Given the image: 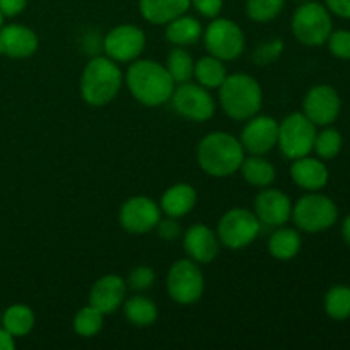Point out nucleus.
<instances>
[{
	"label": "nucleus",
	"mask_w": 350,
	"mask_h": 350,
	"mask_svg": "<svg viewBox=\"0 0 350 350\" xmlns=\"http://www.w3.org/2000/svg\"><path fill=\"white\" fill-rule=\"evenodd\" d=\"M123 82L126 84L133 99L147 108H157L161 105H166L176 88L167 68L150 58L133 60L126 70Z\"/></svg>",
	"instance_id": "nucleus-1"
},
{
	"label": "nucleus",
	"mask_w": 350,
	"mask_h": 350,
	"mask_svg": "<svg viewBox=\"0 0 350 350\" xmlns=\"http://www.w3.org/2000/svg\"><path fill=\"white\" fill-rule=\"evenodd\" d=\"M245 159V149L238 137L228 132H211L198 142L197 163L212 178H228L238 173Z\"/></svg>",
	"instance_id": "nucleus-2"
},
{
	"label": "nucleus",
	"mask_w": 350,
	"mask_h": 350,
	"mask_svg": "<svg viewBox=\"0 0 350 350\" xmlns=\"http://www.w3.org/2000/svg\"><path fill=\"white\" fill-rule=\"evenodd\" d=\"M125 75L115 60L106 55L91 58L85 64L79 82L81 98L92 108H103L118 96Z\"/></svg>",
	"instance_id": "nucleus-3"
},
{
	"label": "nucleus",
	"mask_w": 350,
	"mask_h": 350,
	"mask_svg": "<svg viewBox=\"0 0 350 350\" xmlns=\"http://www.w3.org/2000/svg\"><path fill=\"white\" fill-rule=\"evenodd\" d=\"M219 105L231 120L246 122L262 109V85L253 75L245 72L229 74L219 88Z\"/></svg>",
	"instance_id": "nucleus-4"
},
{
	"label": "nucleus",
	"mask_w": 350,
	"mask_h": 350,
	"mask_svg": "<svg viewBox=\"0 0 350 350\" xmlns=\"http://www.w3.org/2000/svg\"><path fill=\"white\" fill-rule=\"evenodd\" d=\"M291 31L299 43L306 46H321L334 31L332 12L317 0L301 2L291 19Z\"/></svg>",
	"instance_id": "nucleus-5"
},
{
	"label": "nucleus",
	"mask_w": 350,
	"mask_h": 350,
	"mask_svg": "<svg viewBox=\"0 0 350 350\" xmlns=\"http://www.w3.org/2000/svg\"><path fill=\"white\" fill-rule=\"evenodd\" d=\"M299 231L318 234L334 228L338 221V207L330 197L320 191H308L293 205V215Z\"/></svg>",
	"instance_id": "nucleus-6"
},
{
	"label": "nucleus",
	"mask_w": 350,
	"mask_h": 350,
	"mask_svg": "<svg viewBox=\"0 0 350 350\" xmlns=\"http://www.w3.org/2000/svg\"><path fill=\"white\" fill-rule=\"evenodd\" d=\"M166 291L171 301L181 306L198 303L205 291V277L198 263L188 256L176 260L167 270Z\"/></svg>",
	"instance_id": "nucleus-7"
},
{
	"label": "nucleus",
	"mask_w": 350,
	"mask_h": 350,
	"mask_svg": "<svg viewBox=\"0 0 350 350\" xmlns=\"http://www.w3.org/2000/svg\"><path fill=\"white\" fill-rule=\"evenodd\" d=\"M204 44L208 55L231 62L241 57L246 46L245 31L238 23L226 17H214L204 29Z\"/></svg>",
	"instance_id": "nucleus-8"
},
{
	"label": "nucleus",
	"mask_w": 350,
	"mask_h": 350,
	"mask_svg": "<svg viewBox=\"0 0 350 350\" xmlns=\"http://www.w3.org/2000/svg\"><path fill=\"white\" fill-rule=\"evenodd\" d=\"M317 125L304 113H291L279 123L277 147L284 157L294 161L313 152Z\"/></svg>",
	"instance_id": "nucleus-9"
},
{
	"label": "nucleus",
	"mask_w": 350,
	"mask_h": 350,
	"mask_svg": "<svg viewBox=\"0 0 350 350\" xmlns=\"http://www.w3.org/2000/svg\"><path fill=\"white\" fill-rule=\"evenodd\" d=\"M262 231V222L255 212L236 207L224 212L217 224V238L229 250H243L252 245Z\"/></svg>",
	"instance_id": "nucleus-10"
},
{
	"label": "nucleus",
	"mask_w": 350,
	"mask_h": 350,
	"mask_svg": "<svg viewBox=\"0 0 350 350\" xmlns=\"http://www.w3.org/2000/svg\"><path fill=\"white\" fill-rule=\"evenodd\" d=\"M170 101L173 103V108L178 115L195 123L208 122L215 113L214 96L197 82L188 81L178 84Z\"/></svg>",
	"instance_id": "nucleus-11"
},
{
	"label": "nucleus",
	"mask_w": 350,
	"mask_h": 350,
	"mask_svg": "<svg viewBox=\"0 0 350 350\" xmlns=\"http://www.w3.org/2000/svg\"><path fill=\"white\" fill-rule=\"evenodd\" d=\"M147 38L142 27L135 24H120L109 29L103 40V50L106 57L116 64H130L137 60L146 50Z\"/></svg>",
	"instance_id": "nucleus-12"
},
{
	"label": "nucleus",
	"mask_w": 350,
	"mask_h": 350,
	"mask_svg": "<svg viewBox=\"0 0 350 350\" xmlns=\"http://www.w3.org/2000/svg\"><path fill=\"white\" fill-rule=\"evenodd\" d=\"M163 212L154 198L146 195H135L123 202L120 207V226L130 234H147L159 224Z\"/></svg>",
	"instance_id": "nucleus-13"
},
{
	"label": "nucleus",
	"mask_w": 350,
	"mask_h": 350,
	"mask_svg": "<svg viewBox=\"0 0 350 350\" xmlns=\"http://www.w3.org/2000/svg\"><path fill=\"white\" fill-rule=\"evenodd\" d=\"M340 111L342 99L334 85H313L303 99V113L317 126H328L335 123Z\"/></svg>",
	"instance_id": "nucleus-14"
},
{
	"label": "nucleus",
	"mask_w": 350,
	"mask_h": 350,
	"mask_svg": "<svg viewBox=\"0 0 350 350\" xmlns=\"http://www.w3.org/2000/svg\"><path fill=\"white\" fill-rule=\"evenodd\" d=\"M279 139V122L272 116L255 115L246 120V125L243 126V132L239 135L245 152L252 156H265L272 152L277 147Z\"/></svg>",
	"instance_id": "nucleus-15"
},
{
	"label": "nucleus",
	"mask_w": 350,
	"mask_h": 350,
	"mask_svg": "<svg viewBox=\"0 0 350 350\" xmlns=\"http://www.w3.org/2000/svg\"><path fill=\"white\" fill-rule=\"evenodd\" d=\"M253 212L262 222V226L280 228L291 221L293 202H291L289 195L279 188H260L258 195L253 202Z\"/></svg>",
	"instance_id": "nucleus-16"
},
{
	"label": "nucleus",
	"mask_w": 350,
	"mask_h": 350,
	"mask_svg": "<svg viewBox=\"0 0 350 350\" xmlns=\"http://www.w3.org/2000/svg\"><path fill=\"white\" fill-rule=\"evenodd\" d=\"M126 280L116 273H108L103 275L92 284L89 291V304L98 308L103 314H113L123 306L126 299Z\"/></svg>",
	"instance_id": "nucleus-17"
},
{
	"label": "nucleus",
	"mask_w": 350,
	"mask_h": 350,
	"mask_svg": "<svg viewBox=\"0 0 350 350\" xmlns=\"http://www.w3.org/2000/svg\"><path fill=\"white\" fill-rule=\"evenodd\" d=\"M40 46L38 34L24 24H3L0 27V57L29 58Z\"/></svg>",
	"instance_id": "nucleus-18"
},
{
	"label": "nucleus",
	"mask_w": 350,
	"mask_h": 350,
	"mask_svg": "<svg viewBox=\"0 0 350 350\" xmlns=\"http://www.w3.org/2000/svg\"><path fill=\"white\" fill-rule=\"evenodd\" d=\"M217 232L207 224H193L185 231L183 234V250L188 258L197 262L198 265L214 262L219 255Z\"/></svg>",
	"instance_id": "nucleus-19"
},
{
	"label": "nucleus",
	"mask_w": 350,
	"mask_h": 350,
	"mask_svg": "<svg viewBox=\"0 0 350 350\" xmlns=\"http://www.w3.org/2000/svg\"><path fill=\"white\" fill-rule=\"evenodd\" d=\"M291 180L306 191H321L328 185L330 173L323 159L304 156L291 164Z\"/></svg>",
	"instance_id": "nucleus-20"
},
{
	"label": "nucleus",
	"mask_w": 350,
	"mask_h": 350,
	"mask_svg": "<svg viewBox=\"0 0 350 350\" xmlns=\"http://www.w3.org/2000/svg\"><path fill=\"white\" fill-rule=\"evenodd\" d=\"M198 200V193L190 183L171 185L163 193L159 202L161 212L167 217L181 219L190 214Z\"/></svg>",
	"instance_id": "nucleus-21"
},
{
	"label": "nucleus",
	"mask_w": 350,
	"mask_h": 350,
	"mask_svg": "<svg viewBox=\"0 0 350 350\" xmlns=\"http://www.w3.org/2000/svg\"><path fill=\"white\" fill-rule=\"evenodd\" d=\"M190 7V0H139L140 16L154 26H166Z\"/></svg>",
	"instance_id": "nucleus-22"
},
{
	"label": "nucleus",
	"mask_w": 350,
	"mask_h": 350,
	"mask_svg": "<svg viewBox=\"0 0 350 350\" xmlns=\"http://www.w3.org/2000/svg\"><path fill=\"white\" fill-rule=\"evenodd\" d=\"M202 34L204 27L200 21L195 16H188L187 12L166 24V40L173 46H190L202 40Z\"/></svg>",
	"instance_id": "nucleus-23"
},
{
	"label": "nucleus",
	"mask_w": 350,
	"mask_h": 350,
	"mask_svg": "<svg viewBox=\"0 0 350 350\" xmlns=\"http://www.w3.org/2000/svg\"><path fill=\"white\" fill-rule=\"evenodd\" d=\"M301 246H303V239H301L299 231L280 226L272 232L267 248H269L272 258L279 260V262H289L299 255Z\"/></svg>",
	"instance_id": "nucleus-24"
},
{
	"label": "nucleus",
	"mask_w": 350,
	"mask_h": 350,
	"mask_svg": "<svg viewBox=\"0 0 350 350\" xmlns=\"http://www.w3.org/2000/svg\"><path fill=\"white\" fill-rule=\"evenodd\" d=\"M239 173L246 183L255 188L272 187L277 178L275 166L263 156L245 157L239 166Z\"/></svg>",
	"instance_id": "nucleus-25"
},
{
	"label": "nucleus",
	"mask_w": 350,
	"mask_h": 350,
	"mask_svg": "<svg viewBox=\"0 0 350 350\" xmlns=\"http://www.w3.org/2000/svg\"><path fill=\"white\" fill-rule=\"evenodd\" d=\"M228 67L226 62L221 58L214 57V55H205L195 60L193 68V79L197 84L204 85L205 89L212 91V89H219L222 82L228 77Z\"/></svg>",
	"instance_id": "nucleus-26"
},
{
	"label": "nucleus",
	"mask_w": 350,
	"mask_h": 350,
	"mask_svg": "<svg viewBox=\"0 0 350 350\" xmlns=\"http://www.w3.org/2000/svg\"><path fill=\"white\" fill-rule=\"evenodd\" d=\"M123 314H125L126 321L133 327L146 328L156 323L157 317H159V310H157L156 303L147 296H137L129 297L123 303Z\"/></svg>",
	"instance_id": "nucleus-27"
},
{
	"label": "nucleus",
	"mask_w": 350,
	"mask_h": 350,
	"mask_svg": "<svg viewBox=\"0 0 350 350\" xmlns=\"http://www.w3.org/2000/svg\"><path fill=\"white\" fill-rule=\"evenodd\" d=\"M36 323V314L27 304H12L3 311L2 327L9 332L12 337H26L33 332Z\"/></svg>",
	"instance_id": "nucleus-28"
},
{
	"label": "nucleus",
	"mask_w": 350,
	"mask_h": 350,
	"mask_svg": "<svg viewBox=\"0 0 350 350\" xmlns=\"http://www.w3.org/2000/svg\"><path fill=\"white\" fill-rule=\"evenodd\" d=\"M170 75L173 77L174 84H183L193 79V68L195 60L185 46H174L173 50L167 53L166 65Z\"/></svg>",
	"instance_id": "nucleus-29"
},
{
	"label": "nucleus",
	"mask_w": 350,
	"mask_h": 350,
	"mask_svg": "<svg viewBox=\"0 0 350 350\" xmlns=\"http://www.w3.org/2000/svg\"><path fill=\"white\" fill-rule=\"evenodd\" d=\"M103 327H105V314L91 304L81 308L72 320V328L82 338L96 337Z\"/></svg>",
	"instance_id": "nucleus-30"
},
{
	"label": "nucleus",
	"mask_w": 350,
	"mask_h": 350,
	"mask_svg": "<svg viewBox=\"0 0 350 350\" xmlns=\"http://www.w3.org/2000/svg\"><path fill=\"white\" fill-rule=\"evenodd\" d=\"M325 313L335 321H345L350 318V287L334 286L325 294Z\"/></svg>",
	"instance_id": "nucleus-31"
},
{
	"label": "nucleus",
	"mask_w": 350,
	"mask_h": 350,
	"mask_svg": "<svg viewBox=\"0 0 350 350\" xmlns=\"http://www.w3.org/2000/svg\"><path fill=\"white\" fill-rule=\"evenodd\" d=\"M342 147H344V137H342V133L337 129H332L328 125L321 132H317L313 150L317 154V157H320V159H335L342 152Z\"/></svg>",
	"instance_id": "nucleus-32"
},
{
	"label": "nucleus",
	"mask_w": 350,
	"mask_h": 350,
	"mask_svg": "<svg viewBox=\"0 0 350 350\" xmlns=\"http://www.w3.org/2000/svg\"><path fill=\"white\" fill-rule=\"evenodd\" d=\"M286 0H246V16L253 23L265 24L275 19L284 10Z\"/></svg>",
	"instance_id": "nucleus-33"
},
{
	"label": "nucleus",
	"mask_w": 350,
	"mask_h": 350,
	"mask_svg": "<svg viewBox=\"0 0 350 350\" xmlns=\"http://www.w3.org/2000/svg\"><path fill=\"white\" fill-rule=\"evenodd\" d=\"M284 53V41L282 40H272L265 41V43L258 44V46L253 50L252 60L255 62L260 67H265V65H272L273 62H277L280 58V55Z\"/></svg>",
	"instance_id": "nucleus-34"
},
{
	"label": "nucleus",
	"mask_w": 350,
	"mask_h": 350,
	"mask_svg": "<svg viewBox=\"0 0 350 350\" xmlns=\"http://www.w3.org/2000/svg\"><path fill=\"white\" fill-rule=\"evenodd\" d=\"M156 282V272L152 267L149 265H139L130 272L129 279H126V286L132 291L142 293V291H149Z\"/></svg>",
	"instance_id": "nucleus-35"
},
{
	"label": "nucleus",
	"mask_w": 350,
	"mask_h": 350,
	"mask_svg": "<svg viewBox=\"0 0 350 350\" xmlns=\"http://www.w3.org/2000/svg\"><path fill=\"white\" fill-rule=\"evenodd\" d=\"M328 50L335 58L340 60H350V31L349 29H337L332 31V34L327 40Z\"/></svg>",
	"instance_id": "nucleus-36"
},
{
	"label": "nucleus",
	"mask_w": 350,
	"mask_h": 350,
	"mask_svg": "<svg viewBox=\"0 0 350 350\" xmlns=\"http://www.w3.org/2000/svg\"><path fill=\"white\" fill-rule=\"evenodd\" d=\"M190 3L202 17L207 19L219 17L224 9V0H190Z\"/></svg>",
	"instance_id": "nucleus-37"
},
{
	"label": "nucleus",
	"mask_w": 350,
	"mask_h": 350,
	"mask_svg": "<svg viewBox=\"0 0 350 350\" xmlns=\"http://www.w3.org/2000/svg\"><path fill=\"white\" fill-rule=\"evenodd\" d=\"M154 231H157L159 238L164 239V241H174V239H178L181 236V226L178 222V219L167 217L166 215V219L161 217L159 224L156 226Z\"/></svg>",
	"instance_id": "nucleus-38"
},
{
	"label": "nucleus",
	"mask_w": 350,
	"mask_h": 350,
	"mask_svg": "<svg viewBox=\"0 0 350 350\" xmlns=\"http://www.w3.org/2000/svg\"><path fill=\"white\" fill-rule=\"evenodd\" d=\"M27 7V0H0V12L3 17H17Z\"/></svg>",
	"instance_id": "nucleus-39"
},
{
	"label": "nucleus",
	"mask_w": 350,
	"mask_h": 350,
	"mask_svg": "<svg viewBox=\"0 0 350 350\" xmlns=\"http://www.w3.org/2000/svg\"><path fill=\"white\" fill-rule=\"evenodd\" d=\"M325 5L330 10L332 16L350 19V0H325Z\"/></svg>",
	"instance_id": "nucleus-40"
},
{
	"label": "nucleus",
	"mask_w": 350,
	"mask_h": 350,
	"mask_svg": "<svg viewBox=\"0 0 350 350\" xmlns=\"http://www.w3.org/2000/svg\"><path fill=\"white\" fill-rule=\"evenodd\" d=\"M16 349V337L9 334L3 327H0V350H14Z\"/></svg>",
	"instance_id": "nucleus-41"
},
{
	"label": "nucleus",
	"mask_w": 350,
	"mask_h": 350,
	"mask_svg": "<svg viewBox=\"0 0 350 350\" xmlns=\"http://www.w3.org/2000/svg\"><path fill=\"white\" fill-rule=\"evenodd\" d=\"M342 238L350 246V214L342 222Z\"/></svg>",
	"instance_id": "nucleus-42"
},
{
	"label": "nucleus",
	"mask_w": 350,
	"mask_h": 350,
	"mask_svg": "<svg viewBox=\"0 0 350 350\" xmlns=\"http://www.w3.org/2000/svg\"><path fill=\"white\" fill-rule=\"evenodd\" d=\"M2 26H3V14L0 12V27H2Z\"/></svg>",
	"instance_id": "nucleus-43"
},
{
	"label": "nucleus",
	"mask_w": 350,
	"mask_h": 350,
	"mask_svg": "<svg viewBox=\"0 0 350 350\" xmlns=\"http://www.w3.org/2000/svg\"><path fill=\"white\" fill-rule=\"evenodd\" d=\"M296 2H308V0H296Z\"/></svg>",
	"instance_id": "nucleus-44"
}]
</instances>
